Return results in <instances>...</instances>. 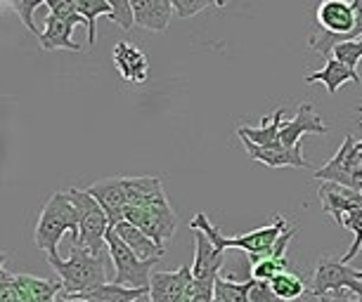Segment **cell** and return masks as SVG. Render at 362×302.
<instances>
[{
	"instance_id": "obj_20",
	"label": "cell",
	"mask_w": 362,
	"mask_h": 302,
	"mask_svg": "<svg viewBox=\"0 0 362 302\" xmlns=\"http://www.w3.org/2000/svg\"><path fill=\"white\" fill-rule=\"evenodd\" d=\"M74 26L71 22H64V19L54 17V15H47L45 17V29L40 31V47L43 50H71V52H81L83 47L78 43L71 40V33H74Z\"/></svg>"
},
{
	"instance_id": "obj_23",
	"label": "cell",
	"mask_w": 362,
	"mask_h": 302,
	"mask_svg": "<svg viewBox=\"0 0 362 302\" xmlns=\"http://www.w3.org/2000/svg\"><path fill=\"white\" fill-rule=\"evenodd\" d=\"M270 286L282 302H293V300L303 298V295L310 291V286H305L303 277H300L296 270L277 274V277L270 281Z\"/></svg>"
},
{
	"instance_id": "obj_1",
	"label": "cell",
	"mask_w": 362,
	"mask_h": 302,
	"mask_svg": "<svg viewBox=\"0 0 362 302\" xmlns=\"http://www.w3.org/2000/svg\"><path fill=\"white\" fill-rule=\"evenodd\" d=\"M189 229H202L204 234L214 241L216 248H221V250H228V248L244 250L249 255V265H251V262H258V260L270 255L272 248H275V243L279 241V236L289 229V224H286V219L279 215V212H275L270 224L258 226V229L249 231V234H244V236H223L221 231H218L216 226L209 222V217L204 215V212H197V215L189 219Z\"/></svg>"
},
{
	"instance_id": "obj_13",
	"label": "cell",
	"mask_w": 362,
	"mask_h": 302,
	"mask_svg": "<svg viewBox=\"0 0 362 302\" xmlns=\"http://www.w3.org/2000/svg\"><path fill=\"white\" fill-rule=\"evenodd\" d=\"M303 135H327V126L322 123V116H317L315 107L310 102H300L296 109V116L286 121L279 133V144L282 147H296L300 144Z\"/></svg>"
},
{
	"instance_id": "obj_6",
	"label": "cell",
	"mask_w": 362,
	"mask_h": 302,
	"mask_svg": "<svg viewBox=\"0 0 362 302\" xmlns=\"http://www.w3.org/2000/svg\"><path fill=\"white\" fill-rule=\"evenodd\" d=\"M313 177L362 191V151L358 149V142L351 135H346L337 154L322 168L313 170Z\"/></svg>"
},
{
	"instance_id": "obj_27",
	"label": "cell",
	"mask_w": 362,
	"mask_h": 302,
	"mask_svg": "<svg viewBox=\"0 0 362 302\" xmlns=\"http://www.w3.org/2000/svg\"><path fill=\"white\" fill-rule=\"evenodd\" d=\"M344 229H351V231H353V236H355L353 246L346 250V255L341 258V262H346V265H348L353 258H358L360 253H362V208L348 212V215L344 217Z\"/></svg>"
},
{
	"instance_id": "obj_21",
	"label": "cell",
	"mask_w": 362,
	"mask_h": 302,
	"mask_svg": "<svg viewBox=\"0 0 362 302\" xmlns=\"http://www.w3.org/2000/svg\"><path fill=\"white\" fill-rule=\"evenodd\" d=\"M284 114H286V109L279 107L275 114L265 116L258 128L242 126V128H237V135L258 144V147H272V144H279V133H282V126H284V121H282Z\"/></svg>"
},
{
	"instance_id": "obj_35",
	"label": "cell",
	"mask_w": 362,
	"mask_h": 302,
	"mask_svg": "<svg viewBox=\"0 0 362 302\" xmlns=\"http://www.w3.org/2000/svg\"><path fill=\"white\" fill-rule=\"evenodd\" d=\"M317 302H362V298H358L351 291H337V293H327L322 298H317Z\"/></svg>"
},
{
	"instance_id": "obj_15",
	"label": "cell",
	"mask_w": 362,
	"mask_h": 302,
	"mask_svg": "<svg viewBox=\"0 0 362 302\" xmlns=\"http://www.w3.org/2000/svg\"><path fill=\"white\" fill-rule=\"evenodd\" d=\"M124 189H126V203L133 208H152V205L168 203L163 194L161 177L142 175V177H128L124 175Z\"/></svg>"
},
{
	"instance_id": "obj_30",
	"label": "cell",
	"mask_w": 362,
	"mask_h": 302,
	"mask_svg": "<svg viewBox=\"0 0 362 302\" xmlns=\"http://www.w3.org/2000/svg\"><path fill=\"white\" fill-rule=\"evenodd\" d=\"M47 10L50 15L64 19V22H71V24H86V19L81 17V12L76 10V0H47Z\"/></svg>"
},
{
	"instance_id": "obj_3",
	"label": "cell",
	"mask_w": 362,
	"mask_h": 302,
	"mask_svg": "<svg viewBox=\"0 0 362 302\" xmlns=\"http://www.w3.org/2000/svg\"><path fill=\"white\" fill-rule=\"evenodd\" d=\"M47 265L59 274V281L64 286V295H81L86 291H93L98 286L107 284V267L105 258H95L81 246L71 243L69 258L62 260L59 255L45 258Z\"/></svg>"
},
{
	"instance_id": "obj_18",
	"label": "cell",
	"mask_w": 362,
	"mask_h": 302,
	"mask_svg": "<svg viewBox=\"0 0 362 302\" xmlns=\"http://www.w3.org/2000/svg\"><path fill=\"white\" fill-rule=\"evenodd\" d=\"M112 229L116 231V234H119L121 241H124L140 260H154V258H163V255H166V248H161V246L156 243V241H152V238H149L145 231L138 229V226L131 224V222H126V219H121V222L112 224Z\"/></svg>"
},
{
	"instance_id": "obj_33",
	"label": "cell",
	"mask_w": 362,
	"mask_h": 302,
	"mask_svg": "<svg viewBox=\"0 0 362 302\" xmlns=\"http://www.w3.org/2000/svg\"><path fill=\"white\" fill-rule=\"evenodd\" d=\"M211 5V0H173V10L180 19H189L199 15Z\"/></svg>"
},
{
	"instance_id": "obj_7",
	"label": "cell",
	"mask_w": 362,
	"mask_h": 302,
	"mask_svg": "<svg viewBox=\"0 0 362 302\" xmlns=\"http://www.w3.org/2000/svg\"><path fill=\"white\" fill-rule=\"evenodd\" d=\"M337 291H351L358 298H362V279L360 270H353L346 262H341L337 258L322 255L317 260L315 267V277H313L310 291L308 295L322 298L327 293H337Z\"/></svg>"
},
{
	"instance_id": "obj_9",
	"label": "cell",
	"mask_w": 362,
	"mask_h": 302,
	"mask_svg": "<svg viewBox=\"0 0 362 302\" xmlns=\"http://www.w3.org/2000/svg\"><path fill=\"white\" fill-rule=\"evenodd\" d=\"M197 293V281L192 265H182L175 272H154L149 284L152 302H192Z\"/></svg>"
},
{
	"instance_id": "obj_14",
	"label": "cell",
	"mask_w": 362,
	"mask_h": 302,
	"mask_svg": "<svg viewBox=\"0 0 362 302\" xmlns=\"http://www.w3.org/2000/svg\"><path fill=\"white\" fill-rule=\"evenodd\" d=\"M88 191L98 198V203L105 208L107 217H109V224H116L121 222L126 215V189H124V175H112V177H105V180H98L93 182Z\"/></svg>"
},
{
	"instance_id": "obj_5",
	"label": "cell",
	"mask_w": 362,
	"mask_h": 302,
	"mask_svg": "<svg viewBox=\"0 0 362 302\" xmlns=\"http://www.w3.org/2000/svg\"><path fill=\"white\" fill-rule=\"evenodd\" d=\"M107 250H109V260H112V265H114L112 284L126 286V288H145V291H149L152 274H154L152 267L159 265L161 258L140 260L124 241H121L112 226H109V231H107Z\"/></svg>"
},
{
	"instance_id": "obj_34",
	"label": "cell",
	"mask_w": 362,
	"mask_h": 302,
	"mask_svg": "<svg viewBox=\"0 0 362 302\" xmlns=\"http://www.w3.org/2000/svg\"><path fill=\"white\" fill-rule=\"evenodd\" d=\"M249 302H282V300H279L275 295V291H272L270 281L254 279V284H251V293H249Z\"/></svg>"
},
{
	"instance_id": "obj_10",
	"label": "cell",
	"mask_w": 362,
	"mask_h": 302,
	"mask_svg": "<svg viewBox=\"0 0 362 302\" xmlns=\"http://www.w3.org/2000/svg\"><path fill=\"white\" fill-rule=\"evenodd\" d=\"M194 234V262L192 274L194 281L202 286H216V279L221 277V267L225 262V250L216 248L214 241L202 229H192Z\"/></svg>"
},
{
	"instance_id": "obj_2",
	"label": "cell",
	"mask_w": 362,
	"mask_h": 302,
	"mask_svg": "<svg viewBox=\"0 0 362 302\" xmlns=\"http://www.w3.org/2000/svg\"><path fill=\"white\" fill-rule=\"evenodd\" d=\"M64 234H71V241L78 238V212L66 191H54L38 215L33 243L36 248L45 250L47 258H52L57 255V246Z\"/></svg>"
},
{
	"instance_id": "obj_37",
	"label": "cell",
	"mask_w": 362,
	"mask_h": 302,
	"mask_svg": "<svg viewBox=\"0 0 362 302\" xmlns=\"http://www.w3.org/2000/svg\"><path fill=\"white\" fill-rule=\"evenodd\" d=\"M358 114H362V107H360V109H358ZM360 121H362V116H360ZM358 149H360V151H362V142H358Z\"/></svg>"
},
{
	"instance_id": "obj_12",
	"label": "cell",
	"mask_w": 362,
	"mask_h": 302,
	"mask_svg": "<svg viewBox=\"0 0 362 302\" xmlns=\"http://www.w3.org/2000/svg\"><path fill=\"white\" fill-rule=\"evenodd\" d=\"M247 147L249 159L261 161L268 168H310L308 161L303 159V142L296 147H282V144H272V147H258V144L239 137Z\"/></svg>"
},
{
	"instance_id": "obj_26",
	"label": "cell",
	"mask_w": 362,
	"mask_h": 302,
	"mask_svg": "<svg viewBox=\"0 0 362 302\" xmlns=\"http://www.w3.org/2000/svg\"><path fill=\"white\" fill-rule=\"evenodd\" d=\"M291 265L286 258H265L258 260V262H251V277L258 281H272L277 274L289 272Z\"/></svg>"
},
{
	"instance_id": "obj_32",
	"label": "cell",
	"mask_w": 362,
	"mask_h": 302,
	"mask_svg": "<svg viewBox=\"0 0 362 302\" xmlns=\"http://www.w3.org/2000/svg\"><path fill=\"white\" fill-rule=\"evenodd\" d=\"M0 302H22L17 274H12L8 267L0 270Z\"/></svg>"
},
{
	"instance_id": "obj_11",
	"label": "cell",
	"mask_w": 362,
	"mask_h": 302,
	"mask_svg": "<svg viewBox=\"0 0 362 302\" xmlns=\"http://www.w3.org/2000/svg\"><path fill=\"white\" fill-rule=\"evenodd\" d=\"M320 203H322L325 215H329L339 226H344V217L351 210L362 208V191L351 189V187H341L334 182H322L317 189Z\"/></svg>"
},
{
	"instance_id": "obj_8",
	"label": "cell",
	"mask_w": 362,
	"mask_h": 302,
	"mask_svg": "<svg viewBox=\"0 0 362 302\" xmlns=\"http://www.w3.org/2000/svg\"><path fill=\"white\" fill-rule=\"evenodd\" d=\"M124 219L145 231L161 248H166V241L175 234L177 226V217L173 208H170V203L152 205V208H133V205H128Z\"/></svg>"
},
{
	"instance_id": "obj_24",
	"label": "cell",
	"mask_w": 362,
	"mask_h": 302,
	"mask_svg": "<svg viewBox=\"0 0 362 302\" xmlns=\"http://www.w3.org/2000/svg\"><path fill=\"white\" fill-rule=\"evenodd\" d=\"M251 284L254 279H247L237 284L232 277H218L214 286V302H249Z\"/></svg>"
},
{
	"instance_id": "obj_19",
	"label": "cell",
	"mask_w": 362,
	"mask_h": 302,
	"mask_svg": "<svg viewBox=\"0 0 362 302\" xmlns=\"http://www.w3.org/2000/svg\"><path fill=\"white\" fill-rule=\"evenodd\" d=\"M348 80H353L355 85H360V73L353 71V68H348L346 64H341V61L337 57L332 59H325V66L320 68V71H313L305 76V83H322L327 87V92L334 95L339 90L341 85L348 83Z\"/></svg>"
},
{
	"instance_id": "obj_29",
	"label": "cell",
	"mask_w": 362,
	"mask_h": 302,
	"mask_svg": "<svg viewBox=\"0 0 362 302\" xmlns=\"http://www.w3.org/2000/svg\"><path fill=\"white\" fill-rule=\"evenodd\" d=\"M332 57H337L341 64H346L348 68L358 71V64L362 59V38L360 40H348V43H341L334 47Z\"/></svg>"
},
{
	"instance_id": "obj_17",
	"label": "cell",
	"mask_w": 362,
	"mask_h": 302,
	"mask_svg": "<svg viewBox=\"0 0 362 302\" xmlns=\"http://www.w3.org/2000/svg\"><path fill=\"white\" fill-rule=\"evenodd\" d=\"M135 24L147 31L161 33L168 29V22L173 17V0H131Z\"/></svg>"
},
{
	"instance_id": "obj_22",
	"label": "cell",
	"mask_w": 362,
	"mask_h": 302,
	"mask_svg": "<svg viewBox=\"0 0 362 302\" xmlns=\"http://www.w3.org/2000/svg\"><path fill=\"white\" fill-rule=\"evenodd\" d=\"M142 295H149V291H145V288H126V286H116V284H105L81 295H71V298L83 300V302H135V300H140Z\"/></svg>"
},
{
	"instance_id": "obj_36",
	"label": "cell",
	"mask_w": 362,
	"mask_h": 302,
	"mask_svg": "<svg viewBox=\"0 0 362 302\" xmlns=\"http://www.w3.org/2000/svg\"><path fill=\"white\" fill-rule=\"evenodd\" d=\"M57 302H83V300H76V298H71V295H64V293H59Z\"/></svg>"
},
{
	"instance_id": "obj_28",
	"label": "cell",
	"mask_w": 362,
	"mask_h": 302,
	"mask_svg": "<svg viewBox=\"0 0 362 302\" xmlns=\"http://www.w3.org/2000/svg\"><path fill=\"white\" fill-rule=\"evenodd\" d=\"M8 8L15 12L19 17V22H22L26 29H29L33 36H40V31L36 29V24H33V12H36L40 5H43V0H10V3H5Z\"/></svg>"
},
{
	"instance_id": "obj_4",
	"label": "cell",
	"mask_w": 362,
	"mask_h": 302,
	"mask_svg": "<svg viewBox=\"0 0 362 302\" xmlns=\"http://www.w3.org/2000/svg\"><path fill=\"white\" fill-rule=\"evenodd\" d=\"M66 196L71 198V203L76 205L78 212V238L71 243L81 246L88 253H93L95 258H107L109 250L105 248L107 246V231H109V217L105 208L98 203L88 189H66Z\"/></svg>"
},
{
	"instance_id": "obj_31",
	"label": "cell",
	"mask_w": 362,
	"mask_h": 302,
	"mask_svg": "<svg viewBox=\"0 0 362 302\" xmlns=\"http://www.w3.org/2000/svg\"><path fill=\"white\" fill-rule=\"evenodd\" d=\"M112 17L109 22H114L116 26H121L124 31H131L135 26V15H133V5L131 0H112Z\"/></svg>"
},
{
	"instance_id": "obj_38",
	"label": "cell",
	"mask_w": 362,
	"mask_h": 302,
	"mask_svg": "<svg viewBox=\"0 0 362 302\" xmlns=\"http://www.w3.org/2000/svg\"><path fill=\"white\" fill-rule=\"evenodd\" d=\"M360 279H362V270H360Z\"/></svg>"
},
{
	"instance_id": "obj_25",
	"label": "cell",
	"mask_w": 362,
	"mask_h": 302,
	"mask_svg": "<svg viewBox=\"0 0 362 302\" xmlns=\"http://www.w3.org/2000/svg\"><path fill=\"white\" fill-rule=\"evenodd\" d=\"M76 10L81 12V17L86 19V26H88V45H95L98 40V17H112V3H105V0H76Z\"/></svg>"
},
{
	"instance_id": "obj_16",
	"label": "cell",
	"mask_w": 362,
	"mask_h": 302,
	"mask_svg": "<svg viewBox=\"0 0 362 302\" xmlns=\"http://www.w3.org/2000/svg\"><path fill=\"white\" fill-rule=\"evenodd\" d=\"M114 66L121 73V78L128 83H147L149 76V61L147 54L138 50L128 40H119L114 45Z\"/></svg>"
}]
</instances>
